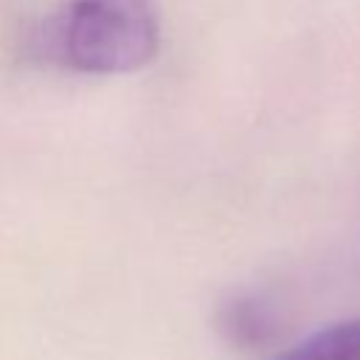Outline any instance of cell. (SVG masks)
Segmentation results:
<instances>
[{
    "instance_id": "obj_1",
    "label": "cell",
    "mask_w": 360,
    "mask_h": 360,
    "mask_svg": "<svg viewBox=\"0 0 360 360\" xmlns=\"http://www.w3.org/2000/svg\"><path fill=\"white\" fill-rule=\"evenodd\" d=\"M53 56L82 73H132L160 45L155 0H70L48 34Z\"/></svg>"
},
{
    "instance_id": "obj_2",
    "label": "cell",
    "mask_w": 360,
    "mask_h": 360,
    "mask_svg": "<svg viewBox=\"0 0 360 360\" xmlns=\"http://www.w3.org/2000/svg\"><path fill=\"white\" fill-rule=\"evenodd\" d=\"M276 360H360V321L323 326Z\"/></svg>"
},
{
    "instance_id": "obj_3",
    "label": "cell",
    "mask_w": 360,
    "mask_h": 360,
    "mask_svg": "<svg viewBox=\"0 0 360 360\" xmlns=\"http://www.w3.org/2000/svg\"><path fill=\"white\" fill-rule=\"evenodd\" d=\"M222 329L228 332V338L233 343L242 346H256L264 343L273 335V315L267 312V307L256 298H233L222 315H219Z\"/></svg>"
}]
</instances>
